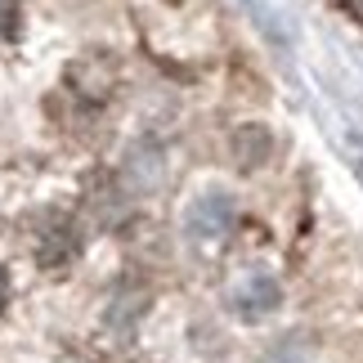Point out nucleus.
I'll return each mask as SVG.
<instances>
[{"instance_id": "3", "label": "nucleus", "mask_w": 363, "mask_h": 363, "mask_svg": "<svg viewBox=\"0 0 363 363\" xmlns=\"http://www.w3.org/2000/svg\"><path fill=\"white\" fill-rule=\"evenodd\" d=\"M189 229L198 233V238H225L233 229V202L225 193H206L189 206Z\"/></svg>"}, {"instance_id": "2", "label": "nucleus", "mask_w": 363, "mask_h": 363, "mask_svg": "<svg viewBox=\"0 0 363 363\" xmlns=\"http://www.w3.org/2000/svg\"><path fill=\"white\" fill-rule=\"evenodd\" d=\"M274 148H278V139H274V130L264 121H242V125H233V135H229V157H233L238 171H260V166H269Z\"/></svg>"}, {"instance_id": "5", "label": "nucleus", "mask_w": 363, "mask_h": 363, "mask_svg": "<svg viewBox=\"0 0 363 363\" xmlns=\"http://www.w3.org/2000/svg\"><path fill=\"white\" fill-rule=\"evenodd\" d=\"M5 305H9V274L0 269V310H5Z\"/></svg>"}, {"instance_id": "1", "label": "nucleus", "mask_w": 363, "mask_h": 363, "mask_svg": "<svg viewBox=\"0 0 363 363\" xmlns=\"http://www.w3.org/2000/svg\"><path fill=\"white\" fill-rule=\"evenodd\" d=\"M81 256V229L67 216H50L36 233V264L50 274H63L67 264H77Z\"/></svg>"}, {"instance_id": "4", "label": "nucleus", "mask_w": 363, "mask_h": 363, "mask_svg": "<svg viewBox=\"0 0 363 363\" xmlns=\"http://www.w3.org/2000/svg\"><path fill=\"white\" fill-rule=\"evenodd\" d=\"M18 36H23V9H18V0H0V50L13 45Z\"/></svg>"}, {"instance_id": "6", "label": "nucleus", "mask_w": 363, "mask_h": 363, "mask_svg": "<svg viewBox=\"0 0 363 363\" xmlns=\"http://www.w3.org/2000/svg\"><path fill=\"white\" fill-rule=\"evenodd\" d=\"M345 9H350V13H354V18L363 23V0H345Z\"/></svg>"}]
</instances>
